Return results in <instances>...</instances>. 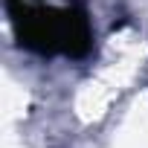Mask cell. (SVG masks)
Listing matches in <instances>:
<instances>
[{"instance_id": "6da1fadb", "label": "cell", "mask_w": 148, "mask_h": 148, "mask_svg": "<svg viewBox=\"0 0 148 148\" xmlns=\"http://www.w3.org/2000/svg\"><path fill=\"white\" fill-rule=\"evenodd\" d=\"M15 38L41 58H87L93 49L90 15L79 0H6Z\"/></svg>"}]
</instances>
